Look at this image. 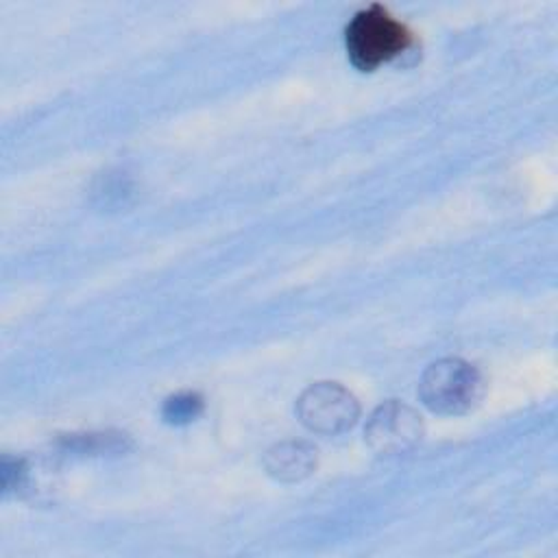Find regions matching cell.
Returning a JSON list of instances; mask_svg holds the SVG:
<instances>
[{
  "mask_svg": "<svg viewBox=\"0 0 558 558\" xmlns=\"http://www.w3.org/2000/svg\"><path fill=\"white\" fill-rule=\"evenodd\" d=\"M344 46L357 70L371 72L397 59L412 46V33L381 4H368L353 13L344 28Z\"/></svg>",
  "mask_w": 558,
  "mask_h": 558,
  "instance_id": "6da1fadb",
  "label": "cell"
},
{
  "mask_svg": "<svg viewBox=\"0 0 558 558\" xmlns=\"http://www.w3.org/2000/svg\"><path fill=\"white\" fill-rule=\"evenodd\" d=\"M482 388V375L471 362L442 357L423 371L418 397L438 414H460L480 401Z\"/></svg>",
  "mask_w": 558,
  "mask_h": 558,
  "instance_id": "7a4b0ae2",
  "label": "cell"
},
{
  "mask_svg": "<svg viewBox=\"0 0 558 558\" xmlns=\"http://www.w3.org/2000/svg\"><path fill=\"white\" fill-rule=\"evenodd\" d=\"M360 414V403L351 390L338 381L307 386L296 399L299 421L316 434L333 436L349 429Z\"/></svg>",
  "mask_w": 558,
  "mask_h": 558,
  "instance_id": "3957f363",
  "label": "cell"
},
{
  "mask_svg": "<svg viewBox=\"0 0 558 558\" xmlns=\"http://www.w3.org/2000/svg\"><path fill=\"white\" fill-rule=\"evenodd\" d=\"M364 434L373 451L386 456L403 453L421 440L423 421L410 405L390 399L371 414Z\"/></svg>",
  "mask_w": 558,
  "mask_h": 558,
  "instance_id": "277c9868",
  "label": "cell"
},
{
  "mask_svg": "<svg viewBox=\"0 0 558 558\" xmlns=\"http://www.w3.org/2000/svg\"><path fill=\"white\" fill-rule=\"evenodd\" d=\"M264 464L272 477L281 482H294L314 471L316 449L301 440H286L268 449Z\"/></svg>",
  "mask_w": 558,
  "mask_h": 558,
  "instance_id": "5b68a950",
  "label": "cell"
},
{
  "mask_svg": "<svg viewBox=\"0 0 558 558\" xmlns=\"http://www.w3.org/2000/svg\"><path fill=\"white\" fill-rule=\"evenodd\" d=\"M203 412V397L198 392L185 390V392H177L172 397H168L163 401L161 414L168 423L181 425V423H190L194 421L198 414Z\"/></svg>",
  "mask_w": 558,
  "mask_h": 558,
  "instance_id": "8992f818",
  "label": "cell"
},
{
  "mask_svg": "<svg viewBox=\"0 0 558 558\" xmlns=\"http://www.w3.org/2000/svg\"><path fill=\"white\" fill-rule=\"evenodd\" d=\"M26 475H28V471H26L22 460H13L9 456L2 458V488H4V493L22 488L26 484Z\"/></svg>",
  "mask_w": 558,
  "mask_h": 558,
  "instance_id": "52a82bcc",
  "label": "cell"
}]
</instances>
